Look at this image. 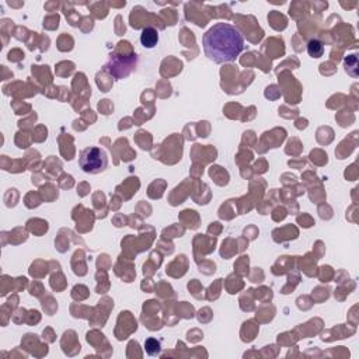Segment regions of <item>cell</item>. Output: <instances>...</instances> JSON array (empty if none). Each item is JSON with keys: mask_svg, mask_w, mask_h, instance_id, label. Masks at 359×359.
<instances>
[{"mask_svg": "<svg viewBox=\"0 0 359 359\" xmlns=\"http://www.w3.org/2000/svg\"><path fill=\"white\" fill-rule=\"evenodd\" d=\"M345 70L352 77H358V58L357 55H348L345 58Z\"/></svg>", "mask_w": 359, "mask_h": 359, "instance_id": "cell-6", "label": "cell"}, {"mask_svg": "<svg viewBox=\"0 0 359 359\" xmlns=\"http://www.w3.org/2000/svg\"><path fill=\"white\" fill-rule=\"evenodd\" d=\"M138 63V55L129 54V55H118L113 54L110 57V60L106 65V70L115 79H123L136 67Z\"/></svg>", "mask_w": 359, "mask_h": 359, "instance_id": "cell-3", "label": "cell"}, {"mask_svg": "<svg viewBox=\"0 0 359 359\" xmlns=\"http://www.w3.org/2000/svg\"><path fill=\"white\" fill-rule=\"evenodd\" d=\"M159 41V33L153 27H147L140 34V42L145 48H153Z\"/></svg>", "mask_w": 359, "mask_h": 359, "instance_id": "cell-4", "label": "cell"}, {"mask_svg": "<svg viewBox=\"0 0 359 359\" xmlns=\"http://www.w3.org/2000/svg\"><path fill=\"white\" fill-rule=\"evenodd\" d=\"M205 55L215 63H230L244 49V37L240 30L228 23L211 27L202 38Z\"/></svg>", "mask_w": 359, "mask_h": 359, "instance_id": "cell-1", "label": "cell"}, {"mask_svg": "<svg viewBox=\"0 0 359 359\" xmlns=\"http://www.w3.org/2000/svg\"><path fill=\"white\" fill-rule=\"evenodd\" d=\"M108 164L107 153L100 147L90 146L83 149L79 156V166L84 173L98 174L104 172Z\"/></svg>", "mask_w": 359, "mask_h": 359, "instance_id": "cell-2", "label": "cell"}, {"mask_svg": "<svg viewBox=\"0 0 359 359\" xmlns=\"http://www.w3.org/2000/svg\"><path fill=\"white\" fill-rule=\"evenodd\" d=\"M307 52H309V55L313 58H320L324 55V45H323V42L320 41V40H316V38H313L309 41L307 44Z\"/></svg>", "mask_w": 359, "mask_h": 359, "instance_id": "cell-5", "label": "cell"}, {"mask_svg": "<svg viewBox=\"0 0 359 359\" xmlns=\"http://www.w3.org/2000/svg\"><path fill=\"white\" fill-rule=\"evenodd\" d=\"M145 350L149 355H157L160 352V343L155 338H149L145 343Z\"/></svg>", "mask_w": 359, "mask_h": 359, "instance_id": "cell-7", "label": "cell"}]
</instances>
